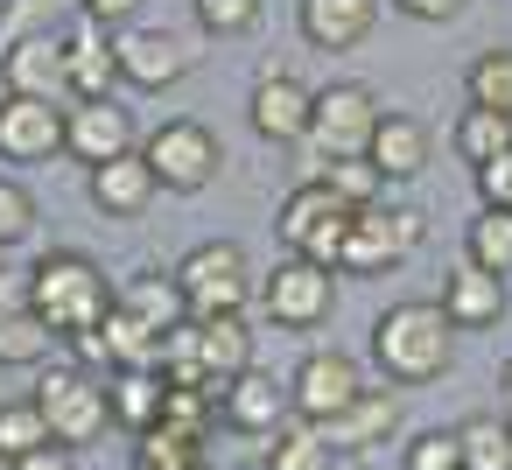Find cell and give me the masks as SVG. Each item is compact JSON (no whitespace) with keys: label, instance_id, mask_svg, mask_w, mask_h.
I'll return each instance as SVG.
<instances>
[{"label":"cell","instance_id":"6da1fadb","mask_svg":"<svg viewBox=\"0 0 512 470\" xmlns=\"http://www.w3.org/2000/svg\"><path fill=\"white\" fill-rule=\"evenodd\" d=\"M113 302H120V288L106 281V267L92 253H71V246L64 253H43L29 267V295H22V309H36L64 344H78L85 330H99Z\"/></svg>","mask_w":512,"mask_h":470},{"label":"cell","instance_id":"7a4b0ae2","mask_svg":"<svg viewBox=\"0 0 512 470\" xmlns=\"http://www.w3.org/2000/svg\"><path fill=\"white\" fill-rule=\"evenodd\" d=\"M456 358V323L442 316V302H393L372 316V365L393 386H428L442 379Z\"/></svg>","mask_w":512,"mask_h":470},{"label":"cell","instance_id":"3957f363","mask_svg":"<svg viewBox=\"0 0 512 470\" xmlns=\"http://www.w3.org/2000/svg\"><path fill=\"white\" fill-rule=\"evenodd\" d=\"M176 288H183V309H190L197 323H204V316H246V302L260 295L253 260H246V246H232V239L190 246V253L176 260Z\"/></svg>","mask_w":512,"mask_h":470},{"label":"cell","instance_id":"277c9868","mask_svg":"<svg viewBox=\"0 0 512 470\" xmlns=\"http://www.w3.org/2000/svg\"><path fill=\"white\" fill-rule=\"evenodd\" d=\"M351 218H358V211H351L323 176H309V183H295V190L281 197L274 232H281L288 253H302V260H316V267H337V260H344V239H351Z\"/></svg>","mask_w":512,"mask_h":470},{"label":"cell","instance_id":"5b68a950","mask_svg":"<svg viewBox=\"0 0 512 470\" xmlns=\"http://www.w3.org/2000/svg\"><path fill=\"white\" fill-rule=\"evenodd\" d=\"M379 113H386V106H379L372 85H358V78L323 85V92H316V120H309V155H316V169L365 155L372 134H379Z\"/></svg>","mask_w":512,"mask_h":470},{"label":"cell","instance_id":"8992f818","mask_svg":"<svg viewBox=\"0 0 512 470\" xmlns=\"http://www.w3.org/2000/svg\"><path fill=\"white\" fill-rule=\"evenodd\" d=\"M421 239H428V218L414 204H365L351 218L337 274H393V267H407L421 253Z\"/></svg>","mask_w":512,"mask_h":470},{"label":"cell","instance_id":"52a82bcc","mask_svg":"<svg viewBox=\"0 0 512 470\" xmlns=\"http://www.w3.org/2000/svg\"><path fill=\"white\" fill-rule=\"evenodd\" d=\"M141 155H148L155 183H162V190H176V197L211 190V183H218V169H225V148H218V134H211L204 120H162V127L141 141Z\"/></svg>","mask_w":512,"mask_h":470},{"label":"cell","instance_id":"ba28073f","mask_svg":"<svg viewBox=\"0 0 512 470\" xmlns=\"http://www.w3.org/2000/svg\"><path fill=\"white\" fill-rule=\"evenodd\" d=\"M36 407H43V421H50V442H64V449L99 442V435H106V421H113L106 379H92L85 365H57V372H43Z\"/></svg>","mask_w":512,"mask_h":470},{"label":"cell","instance_id":"9c48e42d","mask_svg":"<svg viewBox=\"0 0 512 470\" xmlns=\"http://www.w3.org/2000/svg\"><path fill=\"white\" fill-rule=\"evenodd\" d=\"M260 309L281 323V330H316L330 309H337V267H316L302 253L274 260V274L260 281Z\"/></svg>","mask_w":512,"mask_h":470},{"label":"cell","instance_id":"30bf717a","mask_svg":"<svg viewBox=\"0 0 512 470\" xmlns=\"http://www.w3.org/2000/svg\"><path fill=\"white\" fill-rule=\"evenodd\" d=\"M113 50H120V85L134 92H169L197 71V43L176 36V29H113Z\"/></svg>","mask_w":512,"mask_h":470},{"label":"cell","instance_id":"8fae6325","mask_svg":"<svg viewBox=\"0 0 512 470\" xmlns=\"http://www.w3.org/2000/svg\"><path fill=\"white\" fill-rule=\"evenodd\" d=\"M64 99H29V92H0V162H50L64 155Z\"/></svg>","mask_w":512,"mask_h":470},{"label":"cell","instance_id":"7c38bea8","mask_svg":"<svg viewBox=\"0 0 512 470\" xmlns=\"http://www.w3.org/2000/svg\"><path fill=\"white\" fill-rule=\"evenodd\" d=\"M288 393H295V421H330V414H344L365 393V365L351 351H309L295 365Z\"/></svg>","mask_w":512,"mask_h":470},{"label":"cell","instance_id":"4fadbf2b","mask_svg":"<svg viewBox=\"0 0 512 470\" xmlns=\"http://www.w3.org/2000/svg\"><path fill=\"white\" fill-rule=\"evenodd\" d=\"M246 120H253V134H260L267 148H295V141H309L316 92H309L302 78H288V71H260V85H253V99H246Z\"/></svg>","mask_w":512,"mask_h":470},{"label":"cell","instance_id":"5bb4252c","mask_svg":"<svg viewBox=\"0 0 512 470\" xmlns=\"http://www.w3.org/2000/svg\"><path fill=\"white\" fill-rule=\"evenodd\" d=\"M141 134H134V113L120 99H71V120H64V155L99 169L113 155H134Z\"/></svg>","mask_w":512,"mask_h":470},{"label":"cell","instance_id":"9a60e30c","mask_svg":"<svg viewBox=\"0 0 512 470\" xmlns=\"http://www.w3.org/2000/svg\"><path fill=\"white\" fill-rule=\"evenodd\" d=\"M0 92H29V99H64V106H71L64 29H57V36H22V43L0 50Z\"/></svg>","mask_w":512,"mask_h":470},{"label":"cell","instance_id":"2e32d148","mask_svg":"<svg viewBox=\"0 0 512 470\" xmlns=\"http://www.w3.org/2000/svg\"><path fill=\"white\" fill-rule=\"evenodd\" d=\"M330 449H344V456H365V449H379V442H393L400 435V393L393 386H365L344 414H330V421H309Z\"/></svg>","mask_w":512,"mask_h":470},{"label":"cell","instance_id":"e0dca14e","mask_svg":"<svg viewBox=\"0 0 512 470\" xmlns=\"http://www.w3.org/2000/svg\"><path fill=\"white\" fill-rule=\"evenodd\" d=\"M64 57H71V99H113V85H120V50H113V29H106V22L71 15V22H64Z\"/></svg>","mask_w":512,"mask_h":470},{"label":"cell","instance_id":"ac0fdd59","mask_svg":"<svg viewBox=\"0 0 512 470\" xmlns=\"http://www.w3.org/2000/svg\"><path fill=\"white\" fill-rule=\"evenodd\" d=\"M218 414H225V428H239V435H281L288 414H295V393L274 386L267 372H239V379L218 393Z\"/></svg>","mask_w":512,"mask_h":470},{"label":"cell","instance_id":"d6986e66","mask_svg":"<svg viewBox=\"0 0 512 470\" xmlns=\"http://www.w3.org/2000/svg\"><path fill=\"white\" fill-rule=\"evenodd\" d=\"M379 22V0H302L295 8V29L309 50H358Z\"/></svg>","mask_w":512,"mask_h":470},{"label":"cell","instance_id":"ffe728a7","mask_svg":"<svg viewBox=\"0 0 512 470\" xmlns=\"http://www.w3.org/2000/svg\"><path fill=\"white\" fill-rule=\"evenodd\" d=\"M428 155H435V134H428L414 113H379V134H372L365 162H372L386 183H414V176L428 169Z\"/></svg>","mask_w":512,"mask_h":470},{"label":"cell","instance_id":"44dd1931","mask_svg":"<svg viewBox=\"0 0 512 470\" xmlns=\"http://www.w3.org/2000/svg\"><path fill=\"white\" fill-rule=\"evenodd\" d=\"M85 190H92V204L106 211V218H141L148 204H155V169H148V155L134 148V155H113V162H99L92 176H85Z\"/></svg>","mask_w":512,"mask_h":470},{"label":"cell","instance_id":"7402d4cb","mask_svg":"<svg viewBox=\"0 0 512 470\" xmlns=\"http://www.w3.org/2000/svg\"><path fill=\"white\" fill-rule=\"evenodd\" d=\"M442 316L456 330H491L505 316V274H484L477 260H463L449 281H442Z\"/></svg>","mask_w":512,"mask_h":470},{"label":"cell","instance_id":"603a6c76","mask_svg":"<svg viewBox=\"0 0 512 470\" xmlns=\"http://www.w3.org/2000/svg\"><path fill=\"white\" fill-rule=\"evenodd\" d=\"M106 400H113V421L127 435H148L162 421L169 379H162V365H120V372H106Z\"/></svg>","mask_w":512,"mask_h":470},{"label":"cell","instance_id":"cb8c5ba5","mask_svg":"<svg viewBox=\"0 0 512 470\" xmlns=\"http://www.w3.org/2000/svg\"><path fill=\"white\" fill-rule=\"evenodd\" d=\"M120 309H134L148 330H183L190 323V309H183V288H176V274H162V267H148V274H134L127 288H120Z\"/></svg>","mask_w":512,"mask_h":470},{"label":"cell","instance_id":"d4e9b609","mask_svg":"<svg viewBox=\"0 0 512 470\" xmlns=\"http://www.w3.org/2000/svg\"><path fill=\"white\" fill-rule=\"evenodd\" d=\"M449 148L477 169V162H491V155H505L512 148V113H491V106H463V120L449 127Z\"/></svg>","mask_w":512,"mask_h":470},{"label":"cell","instance_id":"484cf974","mask_svg":"<svg viewBox=\"0 0 512 470\" xmlns=\"http://www.w3.org/2000/svg\"><path fill=\"white\" fill-rule=\"evenodd\" d=\"M134 442H141V449H134L141 470H190V463H204V435L183 428V421H155V428L134 435Z\"/></svg>","mask_w":512,"mask_h":470},{"label":"cell","instance_id":"4316f807","mask_svg":"<svg viewBox=\"0 0 512 470\" xmlns=\"http://www.w3.org/2000/svg\"><path fill=\"white\" fill-rule=\"evenodd\" d=\"M463 260H477L484 274H512V211L484 204V211L463 225Z\"/></svg>","mask_w":512,"mask_h":470},{"label":"cell","instance_id":"83f0119b","mask_svg":"<svg viewBox=\"0 0 512 470\" xmlns=\"http://www.w3.org/2000/svg\"><path fill=\"white\" fill-rule=\"evenodd\" d=\"M85 0H0V50L22 36H57Z\"/></svg>","mask_w":512,"mask_h":470},{"label":"cell","instance_id":"f1b7e54d","mask_svg":"<svg viewBox=\"0 0 512 470\" xmlns=\"http://www.w3.org/2000/svg\"><path fill=\"white\" fill-rule=\"evenodd\" d=\"M456 442H463V470H512V421L470 414L456 421Z\"/></svg>","mask_w":512,"mask_h":470},{"label":"cell","instance_id":"f546056e","mask_svg":"<svg viewBox=\"0 0 512 470\" xmlns=\"http://www.w3.org/2000/svg\"><path fill=\"white\" fill-rule=\"evenodd\" d=\"M260 470H337V449L309 428V421H288L274 435V449L260 456Z\"/></svg>","mask_w":512,"mask_h":470},{"label":"cell","instance_id":"4dcf8cb0","mask_svg":"<svg viewBox=\"0 0 512 470\" xmlns=\"http://www.w3.org/2000/svg\"><path fill=\"white\" fill-rule=\"evenodd\" d=\"M463 92H470V106L512 113V50H477L463 71Z\"/></svg>","mask_w":512,"mask_h":470},{"label":"cell","instance_id":"1f68e13d","mask_svg":"<svg viewBox=\"0 0 512 470\" xmlns=\"http://www.w3.org/2000/svg\"><path fill=\"white\" fill-rule=\"evenodd\" d=\"M43 442H50V421H43L36 393L29 400H0V463H15V456H29Z\"/></svg>","mask_w":512,"mask_h":470},{"label":"cell","instance_id":"d6a6232c","mask_svg":"<svg viewBox=\"0 0 512 470\" xmlns=\"http://www.w3.org/2000/svg\"><path fill=\"white\" fill-rule=\"evenodd\" d=\"M57 344V330L36 316V309H15L0 316V365H43V351Z\"/></svg>","mask_w":512,"mask_h":470},{"label":"cell","instance_id":"836d02e7","mask_svg":"<svg viewBox=\"0 0 512 470\" xmlns=\"http://www.w3.org/2000/svg\"><path fill=\"white\" fill-rule=\"evenodd\" d=\"M316 176H323V183H330V190H337V197H344L351 211L379 204V190H386V176H379V169H372L365 155H351V162H323Z\"/></svg>","mask_w":512,"mask_h":470},{"label":"cell","instance_id":"e575fe53","mask_svg":"<svg viewBox=\"0 0 512 470\" xmlns=\"http://www.w3.org/2000/svg\"><path fill=\"white\" fill-rule=\"evenodd\" d=\"M190 15H197L204 36L232 43V36H246V29L260 22V0H190Z\"/></svg>","mask_w":512,"mask_h":470},{"label":"cell","instance_id":"d590c367","mask_svg":"<svg viewBox=\"0 0 512 470\" xmlns=\"http://www.w3.org/2000/svg\"><path fill=\"white\" fill-rule=\"evenodd\" d=\"M29 232H36V197H29L15 176H0V253L22 246Z\"/></svg>","mask_w":512,"mask_h":470},{"label":"cell","instance_id":"8d00e7d4","mask_svg":"<svg viewBox=\"0 0 512 470\" xmlns=\"http://www.w3.org/2000/svg\"><path fill=\"white\" fill-rule=\"evenodd\" d=\"M407 470H463L456 428H421V435L407 442Z\"/></svg>","mask_w":512,"mask_h":470},{"label":"cell","instance_id":"74e56055","mask_svg":"<svg viewBox=\"0 0 512 470\" xmlns=\"http://www.w3.org/2000/svg\"><path fill=\"white\" fill-rule=\"evenodd\" d=\"M470 176H477V197H484V204L512 211V148H505V155H491V162H477Z\"/></svg>","mask_w":512,"mask_h":470},{"label":"cell","instance_id":"f35d334b","mask_svg":"<svg viewBox=\"0 0 512 470\" xmlns=\"http://www.w3.org/2000/svg\"><path fill=\"white\" fill-rule=\"evenodd\" d=\"M393 8H400L407 22H456L470 0H393Z\"/></svg>","mask_w":512,"mask_h":470},{"label":"cell","instance_id":"ab89813d","mask_svg":"<svg viewBox=\"0 0 512 470\" xmlns=\"http://www.w3.org/2000/svg\"><path fill=\"white\" fill-rule=\"evenodd\" d=\"M78 15H92V22H106V29H134V15H141V0H85Z\"/></svg>","mask_w":512,"mask_h":470},{"label":"cell","instance_id":"60d3db41","mask_svg":"<svg viewBox=\"0 0 512 470\" xmlns=\"http://www.w3.org/2000/svg\"><path fill=\"white\" fill-rule=\"evenodd\" d=\"M71 456H78V449H64V442H43V449H29V456H15L8 470H78Z\"/></svg>","mask_w":512,"mask_h":470},{"label":"cell","instance_id":"b9f144b4","mask_svg":"<svg viewBox=\"0 0 512 470\" xmlns=\"http://www.w3.org/2000/svg\"><path fill=\"white\" fill-rule=\"evenodd\" d=\"M505 393H512V358H505Z\"/></svg>","mask_w":512,"mask_h":470},{"label":"cell","instance_id":"7bdbcfd3","mask_svg":"<svg viewBox=\"0 0 512 470\" xmlns=\"http://www.w3.org/2000/svg\"><path fill=\"white\" fill-rule=\"evenodd\" d=\"M190 470H211V463H190Z\"/></svg>","mask_w":512,"mask_h":470}]
</instances>
